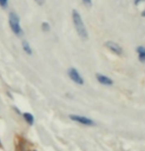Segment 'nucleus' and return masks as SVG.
I'll use <instances>...</instances> for the list:
<instances>
[{
  "instance_id": "nucleus-1",
  "label": "nucleus",
  "mask_w": 145,
  "mask_h": 151,
  "mask_svg": "<svg viewBox=\"0 0 145 151\" xmlns=\"http://www.w3.org/2000/svg\"><path fill=\"white\" fill-rule=\"evenodd\" d=\"M72 21H73V24H74V27H75V30L77 34L79 35V37L86 41L88 39V32L86 30V27H85L83 21H82V18H81V15L79 14V12L77 10H72Z\"/></svg>"
},
{
  "instance_id": "nucleus-2",
  "label": "nucleus",
  "mask_w": 145,
  "mask_h": 151,
  "mask_svg": "<svg viewBox=\"0 0 145 151\" xmlns=\"http://www.w3.org/2000/svg\"><path fill=\"white\" fill-rule=\"evenodd\" d=\"M8 23L11 31L13 32L14 35L21 37L23 35V30L21 27V23H20V18L18 14L15 12H10L8 16Z\"/></svg>"
},
{
  "instance_id": "nucleus-3",
  "label": "nucleus",
  "mask_w": 145,
  "mask_h": 151,
  "mask_svg": "<svg viewBox=\"0 0 145 151\" xmlns=\"http://www.w3.org/2000/svg\"><path fill=\"white\" fill-rule=\"evenodd\" d=\"M67 74H68V76H69V78L71 79V80H72L73 82H75L76 84H79V85L84 84L83 78H82V76L80 75L79 71L76 69V68L70 67L67 71Z\"/></svg>"
},
{
  "instance_id": "nucleus-4",
  "label": "nucleus",
  "mask_w": 145,
  "mask_h": 151,
  "mask_svg": "<svg viewBox=\"0 0 145 151\" xmlns=\"http://www.w3.org/2000/svg\"><path fill=\"white\" fill-rule=\"evenodd\" d=\"M69 119H72L73 122H79L81 124L84 125H89V127H94L96 125V122L91 119H88L86 116H77V115H70Z\"/></svg>"
},
{
  "instance_id": "nucleus-5",
  "label": "nucleus",
  "mask_w": 145,
  "mask_h": 151,
  "mask_svg": "<svg viewBox=\"0 0 145 151\" xmlns=\"http://www.w3.org/2000/svg\"><path fill=\"white\" fill-rule=\"evenodd\" d=\"M105 47L109 48L110 50H112L113 53H116V55H121V53H123V48H121L118 44H116V42H105Z\"/></svg>"
},
{
  "instance_id": "nucleus-6",
  "label": "nucleus",
  "mask_w": 145,
  "mask_h": 151,
  "mask_svg": "<svg viewBox=\"0 0 145 151\" xmlns=\"http://www.w3.org/2000/svg\"><path fill=\"white\" fill-rule=\"evenodd\" d=\"M96 78H97V80H98L99 82H100L101 84H103V85H113V81L112 80L111 78H109L108 76H105L103 75V74H100V73H97L96 74Z\"/></svg>"
},
{
  "instance_id": "nucleus-7",
  "label": "nucleus",
  "mask_w": 145,
  "mask_h": 151,
  "mask_svg": "<svg viewBox=\"0 0 145 151\" xmlns=\"http://www.w3.org/2000/svg\"><path fill=\"white\" fill-rule=\"evenodd\" d=\"M136 52L138 53V59L142 63H145V47H136Z\"/></svg>"
},
{
  "instance_id": "nucleus-8",
  "label": "nucleus",
  "mask_w": 145,
  "mask_h": 151,
  "mask_svg": "<svg viewBox=\"0 0 145 151\" xmlns=\"http://www.w3.org/2000/svg\"><path fill=\"white\" fill-rule=\"evenodd\" d=\"M22 47H23V50L27 53L28 55H33V50L31 47L30 44L27 41H23L22 42Z\"/></svg>"
},
{
  "instance_id": "nucleus-9",
  "label": "nucleus",
  "mask_w": 145,
  "mask_h": 151,
  "mask_svg": "<svg viewBox=\"0 0 145 151\" xmlns=\"http://www.w3.org/2000/svg\"><path fill=\"white\" fill-rule=\"evenodd\" d=\"M23 116H24L25 121H26L30 125H33L34 124V121H35V119H34V116L32 115V114H30V113H24V114H23Z\"/></svg>"
},
{
  "instance_id": "nucleus-10",
  "label": "nucleus",
  "mask_w": 145,
  "mask_h": 151,
  "mask_svg": "<svg viewBox=\"0 0 145 151\" xmlns=\"http://www.w3.org/2000/svg\"><path fill=\"white\" fill-rule=\"evenodd\" d=\"M42 30L44 31L45 33L48 32V31L50 30V24H48L47 22H42Z\"/></svg>"
},
{
  "instance_id": "nucleus-11",
  "label": "nucleus",
  "mask_w": 145,
  "mask_h": 151,
  "mask_svg": "<svg viewBox=\"0 0 145 151\" xmlns=\"http://www.w3.org/2000/svg\"><path fill=\"white\" fill-rule=\"evenodd\" d=\"M8 3H9V0H0V7L6 9L8 7Z\"/></svg>"
},
{
  "instance_id": "nucleus-12",
  "label": "nucleus",
  "mask_w": 145,
  "mask_h": 151,
  "mask_svg": "<svg viewBox=\"0 0 145 151\" xmlns=\"http://www.w3.org/2000/svg\"><path fill=\"white\" fill-rule=\"evenodd\" d=\"M82 2L88 7H90L91 5H92V0H82Z\"/></svg>"
},
{
  "instance_id": "nucleus-13",
  "label": "nucleus",
  "mask_w": 145,
  "mask_h": 151,
  "mask_svg": "<svg viewBox=\"0 0 145 151\" xmlns=\"http://www.w3.org/2000/svg\"><path fill=\"white\" fill-rule=\"evenodd\" d=\"M35 1H36L39 5H42V4L45 3V0H35Z\"/></svg>"
},
{
  "instance_id": "nucleus-14",
  "label": "nucleus",
  "mask_w": 145,
  "mask_h": 151,
  "mask_svg": "<svg viewBox=\"0 0 145 151\" xmlns=\"http://www.w3.org/2000/svg\"><path fill=\"white\" fill-rule=\"evenodd\" d=\"M141 1H143V0H135V5H138L139 2H141Z\"/></svg>"
},
{
  "instance_id": "nucleus-15",
  "label": "nucleus",
  "mask_w": 145,
  "mask_h": 151,
  "mask_svg": "<svg viewBox=\"0 0 145 151\" xmlns=\"http://www.w3.org/2000/svg\"><path fill=\"white\" fill-rule=\"evenodd\" d=\"M141 16H142V17H145V9H144V11H143V12L141 13Z\"/></svg>"
},
{
  "instance_id": "nucleus-16",
  "label": "nucleus",
  "mask_w": 145,
  "mask_h": 151,
  "mask_svg": "<svg viewBox=\"0 0 145 151\" xmlns=\"http://www.w3.org/2000/svg\"><path fill=\"white\" fill-rule=\"evenodd\" d=\"M1 145H2V144H1V141H0V146H1Z\"/></svg>"
},
{
  "instance_id": "nucleus-17",
  "label": "nucleus",
  "mask_w": 145,
  "mask_h": 151,
  "mask_svg": "<svg viewBox=\"0 0 145 151\" xmlns=\"http://www.w3.org/2000/svg\"><path fill=\"white\" fill-rule=\"evenodd\" d=\"M34 151H36V150H34Z\"/></svg>"
}]
</instances>
